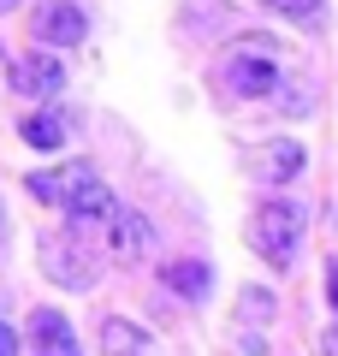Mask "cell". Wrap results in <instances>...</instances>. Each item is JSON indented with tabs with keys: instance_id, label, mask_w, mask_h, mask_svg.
Segmentation results:
<instances>
[{
	"instance_id": "obj_2",
	"label": "cell",
	"mask_w": 338,
	"mask_h": 356,
	"mask_svg": "<svg viewBox=\"0 0 338 356\" xmlns=\"http://www.w3.org/2000/svg\"><path fill=\"white\" fill-rule=\"evenodd\" d=\"M36 255H42V267H48V280H60L65 291H89L95 285V255L83 250V232H48V238L36 243Z\"/></svg>"
},
{
	"instance_id": "obj_15",
	"label": "cell",
	"mask_w": 338,
	"mask_h": 356,
	"mask_svg": "<svg viewBox=\"0 0 338 356\" xmlns=\"http://www.w3.org/2000/svg\"><path fill=\"white\" fill-rule=\"evenodd\" d=\"M267 13H279V18H309V13H321V0H261Z\"/></svg>"
},
{
	"instance_id": "obj_5",
	"label": "cell",
	"mask_w": 338,
	"mask_h": 356,
	"mask_svg": "<svg viewBox=\"0 0 338 356\" xmlns=\"http://www.w3.org/2000/svg\"><path fill=\"white\" fill-rule=\"evenodd\" d=\"M225 89L232 95H273L279 89V65L267 60V54H238V60H225Z\"/></svg>"
},
{
	"instance_id": "obj_14",
	"label": "cell",
	"mask_w": 338,
	"mask_h": 356,
	"mask_svg": "<svg viewBox=\"0 0 338 356\" xmlns=\"http://www.w3.org/2000/svg\"><path fill=\"white\" fill-rule=\"evenodd\" d=\"M267 166H273V184H291V178H297V166H303V149H297V143H279Z\"/></svg>"
},
{
	"instance_id": "obj_4",
	"label": "cell",
	"mask_w": 338,
	"mask_h": 356,
	"mask_svg": "<svg viewBox=\"0 0 338 356\" xmlns=\"http://www.w3.org/2000/svg\"><path fill=\"white\" fill-rule=\"evenodd\" d=\"M113 214H119V202H113V191L101 184L95 172L83 178L72 191V202H65V220H72V232H95V226H113Z\"/></svg>"
},
{
	"instance_id": "obj_9",
	"label": "cell",
	"mask_w": 338,
	"mask_h": 356,
	"mask_svg": "<svg viewBox=\"0 0 338 356\" xmlns=\"http://www.w3.org/2000/svg\"><path fill=\"white\" fill-rule=\"evenodd\" d=\"M149 243H154V232H149V220H143L137 208H119V214H113L107 250L119 255V261H143V255H149Z\"/></svg>"
},
{
	"instance_id": "obj_1",
	"label": "cell",
	"mask_w": 338,
	"mask_h": 356,
	"mask_svg": "<svg viewBox=\"0 0 338 356\" xmlns=\"http://www.w3.org/2000/svg\"><path fill=\"white\" fill-rule=\"evenodd\" d=\"M303 208L297 202H285V196H273V202H261L250 214V250L261 255V261H273V267H291L297 261V250H303Z\"/></svg>"
},
{
	"instance_id": "obj_12",
	"label": "cell",
	"mask_w": 338,
	"mask_h": 356,
	"mask_svg": "<svg viewBox=\"0 0 338 356\" xmlns=\"http://www.w3.org/2000/svg\"><path fill=\"white\" fill-rule=\"evenodd\" d=\"M18 137H24L30 149L54 154V149H65V137H72V113H30L24 125H18Z\"/></svg>"
},
{
	"instance_id": "obj_13",
	"label": "cell",
	"mask_w": 338,
	"mask_h": 356,
	"mask_svg": "<svg viewBox=\"0 0 338 356\" xmlns=\"http://www.w3.org/2000/svg\"><path fill=\"white\" fill-rule=\"evenodd\" d=\"M238 321H243V327H267V321H273V291L250 285V291L238 297Z\"/></svg>"
},
{
	"instance_id": "obj_17",
	"label": "cell",
	"mask_w": 338,
	"mask_h": 356,
	"mask_svg": "<svg viewBox=\"0 0 338 356\" xmlns=\"http://www.w3.org/2000/svg\"><path fill=\"white\" fill-rule=\"evenodd\" d=\"M321 356H338V327H326V332H321Z\"/></svg>"
},
{
	"instance_id": "obj_10",
	"label": "cell",
	"mask_w": 338,
	"mask_h": 356,
	"mask_svg": "<svg viewBox=\"0 0 338 356\" xmlns=\"http://www.w3.org/2000/svg\"><path fill=\"white\" fill-rule=\"evenodd\" d=\"M101 350H107V356H161V350H154V339L143 327H131L125 315H107V321H101Z\"/></svg>"
},
{
	"instance_id": "obj_3",
	"label": "cell",
	"mask_w": 338,
	"mask_h": 356,
	"mask_svg": "<svg viewBox=\"0 0 338 356\" xmlns=\"http://www.w3.org/2000/svg\"><path fill=\"white\" fill-rule=\"evenodd\" d=\"M83 36H89L83 6H72V0H42V13H36V42H48V48H77Z\"/></svg>"
},
{
	"instance_id": "obj_8",
	"label": "cell",
	"mask_w": 338,
	"mask_h": 356,
	"mask_svg": "<svg viewBox=\"0 0 338 356\" xmlns=\"http://www.w3.org/2000/svg\"><path fill=\"white\" fill-rule=\"evenodd\" d=\"M89 178V166L83 161H72V166H48V172H30L24 178V191H30V202H48V208H65L72 202V191Z\"/></svg>"
},
{
	"instance_id": "obj_11",
	"label": "cell",
	"mask_w": 338,
	"mask_h": 356,
	"mask_svg": "<svg viewBox=\"0 0 338 356\" xmlns=\"http://www.w3.org/2000/svg\"><path fill=\"white\" fill-rule=\"evenodd\" d=\"M166 291L172 297H184V303H202V297L214 291V273H208V261H166Z\"/></svg>"
},
{
	"instance_id": "obj_20",
	"label": "cell",
	"mask_w": 338,
	"mask_h": 356,
	"mask_svg": "<svg viewBox=\"0 0 338 356\" xmlns=\"http://www.w3.org/2000/svg\"><path fill=\"white\" fill-rule=\"evenodd\" d=\"M0 226H6V214H0Z\"/></svg>"
},
{
	"instance_id": "obj_16",
	"label": "cell",
	"mask_w": 338,
	"mask_h": 356,
	"mask_svg": "<svg viewBox=\"0 0 338 356\" xmlns=\"http://www.w3.org/2000/svg\"><path fill=\"white\" fill-rule=\"evenodd\" d=\"M0 356H18V332L6 327V321H0Z\"/></svg>"
},
{
	"instance_id": "obj_7",
	"label": "cell",
	"mask_w": 338,
	"mask_h": 356,
	"mask_svg": "<svg viewBox=\"0 0 338 356\" xmlns=\"http://www.w3.org/2000/svg\"><path fill=\"white\" fill-rule=\"evenodd\" d=\"M30 344H36V356H83V344H77L72 321L60 309H36L30 315Z\"/></svg>"
},
{
	"instance_id": "obj_6",
	"label": "cell",
	"mask_w": 338,
	"mask_h": 356,
	"mask_svg": "<svg viewBox=\"0 0 338 356\" xmlns=\"http://www.w3.org/2000/svg\"><path fill=\"white\" fill-rule=\"evenodd\" d=\"M18 89H24V95H36V102H54V95L65 89V65H60V54H54V48L24 54V60H18Z\"/></svg>"
},
{
	"instance_id": "obj_18",
	"label": "cell",
	"mask_w": 338,
	"mask_h": 356,
	"mask_svg": "<svg viewBox=\"0 0 338 356\" xmlns=\"http://www.w3.org/2000/svg\"><path fill=\"white\" fill-rule=\"evenodd\" d=\"M326 291H332V309H338V261H326Z\"/></svg>"
},
{
	"instance_id": "obj_19",
	"label": "cell",
	"mask_w": 338,
	"mask_h": 356,
	"mask_svg": "<svg viewBox=\"0 0 338 356\" xmlns=\"http://www.w3.org/2000/svg\"><path fill=\"white\" fill-rule=\"evenodd\" d=\"M0 13H18V0H0Z\"/></svg>"
}]
</instances>
